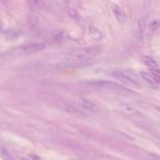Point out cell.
I'll return each mask as SVG.
<instances>
[{"mask_svg": "<svg viewBox=\"0 0 160 160\" xmlns=\"http://www.w3.org/2000/svg\"><path fill=\"white\" fill-rule=\"evenodd\" d=\"M112 76L117 78V79L123 80L124 82L131 84L133 86H136V87H140V80H139L138 76L135 73H133V71H129V70H119V71L112 73Z\"/></svg>", "mask_w": 160, "mask_h": 160, "instance_id": "6da1fadb", "label": "cell"}, {"mask_svg": "<svg viewBox=\"0 0 160 160\" xmlns=\"http://www.w3.org/2000/svg\"><path fill=\"white\" fill-rule=\"evenodd\" d=\"M88 84L93 86V87L100 88V89H106V90H114V91H128L126 88L120 84L108 81V80H92L89 81Z\"/></svg>", "mask_w": 160, "mask_h": 160, "instance_id": "7a4b0ae2", "label": "cell"}, {"mask_svg": "<svg viewBox=\"0 0 160 160\" xmlns=\"http://www.w3.org/2000/svg\"><path fill=\"white\" fill-rule=\"evenodd\" d=\"M59 106L62 108L64 111H66L69 114H73V115H76V116H81V117H86V113L81 108H79V105L77 104L76 102H70V101H65V100H62L59 102Z\"/></svg>", "mask_w": 160, "mask_h": 160, "instance_id": "3957f363", "label": "cell"}, {"mask_svg": "<svg viewBox=\"0 0 160 160\" xmlns=\"http://www.w3.org/2000/svg\"><path fill=\"white\" fill-rule=\"evenodd\" d=\"M76 103L79 105V108H81L82 110H87V111H90V112L92 113H99L101 111V110H100V106H99L97 103H95V102L91 101V100H88V99L81 98L79 99Z\"/></svg>", "mask_w": 160, "mask_h": 160, "instance_id": "277c9868", "label": "cell"}, {"mask_svg": "<svg viewBox=\"0 0 160 160\" xmlns=\"http://www.w3.org/2000/svg\"><path fill=\"white\" fill-rule=\"evenodd\" d=\"M45 48V44L40 43V42H32V43H28L22 46V51L25 54H36L40 53Z\"/></svg>", "mask_w": 160, "mask_h": 160, "instance_id": "5b68a950", "label": "cell"}, {"mask_svg": "<svg viewBox=\"0 0 160 160\" xmlns=\"http://www.w3.org/2000/svg\"><path fill=\"white\" fill-rule=\"evenodd\" d=\"M112 11H113V15L115 17L117 21L120 22V23H125L126 21V13H125V11L120 7V6H117V4H112Z\"/></svg>", "mask_w": 160, "mask_h": 160, "instance_id": "8992f818", "label": "cell"}, {"mask_svg": "<svg viewBox=\"0 0 160 160\" xmlns=\"http://www.w3.org/2000/svg\"><path fill=\"white\" fill-rule=\"evenodd\" d=\"M89 35L91 36V39L95 41H101L103 39V34L99 29L95 28V26H90L89 28Z\"/></svg>", "mask_w": 160, "mask_h": 160, "instance_id": "52a82bcc", "label": "cell"}, {"mask_svg": "<svg viewBox=\"0 0 160 160\" xmlns=\"http://www.w3.org/2000/svg\"><path fill=\"white\" fill-rule=\"evenodd\" d=\"M140 77H142L143 79L145 80L146 82H148V84H158V82H160L159 80L157 79L156 77L153 76L151 73H146V71H142V73H140Z\"/></svg>", "mask_w": 160, "mask_h": 160, "instance_id": "ba28073f", "label": "cell"}, {"mask_svg": "<svg viewBox=\"0 0 160 160\" xmlns=\"http://www.w3.org/2000/svg\"><path fill=\"white\" fill-rule=\"evenodd\" d=\"M142 62L144 63L147 67L151 68V69H155V68H157V67H158V64H157L156 60H155V59H153L151 57H149V56H143Z\"/></svg>", "mask_w": 160, "mask_h": 160, "instance_id": "9c48e42d", "label": "cell"}, {"mask_svg": "<svg viewBox=\"0 0 160 160\" xmlns=\"http://www.w3.org/2000/svg\"><path fill=\"white\" fill-rule=\"evenodd\" d=\"M120 109L121 111H123L126 114H134V113H136V110H134L132 106L127 105V104H124V103H121L120 104Z\"/></svg>", "mask_w": 160, "mask_h": 160, "instance_id": "30bf717a", "label": "cell"}, {"mask_svg": "<svg viewBox=\"0 0 160 160\" xmlns=\"http://www.w3.org/2000/svg\"><path fill=\"white\" fill-rule=\"evenodd\" d=\"M30 6L35 9H40L43 7V0H28Z\"/></svg>", "mask_w": 160, "mask_h": 160, "instance_id": "8fae6325", "label": "cell"}, {"mask_svg": "<svg viewBox=\"0 0 160 160\" xmlns=\"http://www.w3.org/2000/svg\"><path fill=\"white\" fill-rule=\"evenodd\" d=\"M149 28L150 30L153 31H156L160 28V20H153V21L149 23Z\"/></svg>", "mask_w": 160, "mask_h": 160, "instance_id": "7c38bea8", "label": "cell"}, {"mask_svg": "<svg viewBox=\"0 0 160 160\" xmlns=\"http://www.w3.org/2000/svg\"><path fill=\"white\" fill-rule=\"evenodd\" d=\"M68 15H69V17H71V19H73V20H79V15H78V12H77L75 9H68Z\"/></svg>", "mask_w": 160, "mask_h": 160, "instance_id": "4fadbf2b", "label": "cell"}, {"mask_svg": "<svg viewBox=\"0 0 160 160\" xmlns=\"http://www.w3.org/2000/svg\"><path fill=\"white\" fill-rule=\"evenodd\" d=\"M1 156H2L4 160H13V158L9 155V153H8V151H6V149H4V148H1Z\"/></svg>", "mask_w": 160, "mask_h": 160, "instance_id": "5bb4252c", "label": "cell"}, {"mask_svg": "<svg viewBox=\"0 0 160 160\" xmlns=\"http://www.w3.org/2000/svg\"><path fill=\"white\" fill-rule=\"evenodd\" d=\"M151 73H153V76L156 77L157 79L160 81V69H157V68H155V69H151Z\"/></svg>", "mask_w": 160, "mask_h": 160, "instance_id": "9a60e30c", "label": "cell"}, {"mask_svg": "<svg viewBox=\"0 0 160 160\" xmlns=\"http://www.w3.org/2000/svg\"><path fill=\"white\" fill-rule=\"evenodd\" d=\"M157 110H158V111L160 112V108H157Z\"/></svg>", "mask_w": 160, "mask_h": 160, "instance_id": "2e32d148", "label": "cell"}, {"mask_svg": "<svg viewBox=\"0 0 160 160\" xmlns=\"http://www.w3.org/2000/svg\"><path fill=\"white\" fill-rule=\"evenodd\" d=\"M0 29H1V25H0Z\"/></svg>", "mask_w": 160, "mask_h": 160, "instance_id": "e0dca14e", "label": "cell"}]
</instances>
